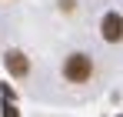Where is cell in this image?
<instances>
[{"mask_svg": "<svg viewBox=\"0 0 123 117\" xmlns=\"http://www.w3.org/2000/svg\"><path fill=\"white\" fill-rule=\"evenodd\" d=\"M100 30H103V40L117 44V40L123 37V17H120V14H106L103 23H100Z\"/></svg>", "mask_w": 123, "mask_h": 117, "instance_id": "2", "label": "cell"}, {"mask_svg": "<svg viewBox=\"0 0 123 117\" xmlns=\"http://www.w3.org/2000/svg\"><path fill=\"white\" fill-rule=\"evenodd\" d=\"M93 74V60L86 57V54H70V57L63 60V77L70 80V84H86Z\"/></svg>", "mask_w": 123, "mask_h": 117, "instance_id": "1", "label": "cell"}, {"mask_svg": "<svg viewBox=\"0 0 123 117\" xmlns=\"http://www.w3.org/2000/svg\"><path fill=\"white\" fill-rule=\"evenodd\" d=\"M3 64H7V70H10L13 77H27V70H30V60L23 57L20 50H10V54L3 57Z\"/></svg>", "mask_w": 123, "mask_h": 117, "instance_id": "3", "label": "cell"}, {"mask_svg": "<svg viewBox=\"0 0 123 117\" xmlns=\"http://www.w3.org/2000/svg\"><path fill=\"white\" fill-rule=\"evenodd\" d=\"M3 117H20V110H17L10 100H7V104H3Z\"/></svg>", "mask_w": 123, "mask_h": 117, "instance_id": "4", "label": "cell"}]
</instances>
